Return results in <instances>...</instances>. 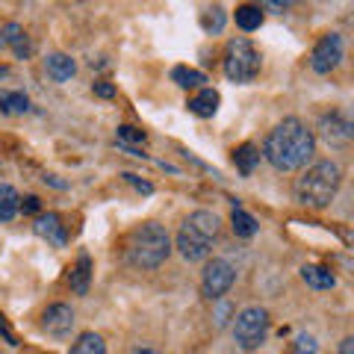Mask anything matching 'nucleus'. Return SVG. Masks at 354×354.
Segmentation results:
<instances>
[{"instance_id":"nucleus-7","label":"nucleus","mask_w":354,"mask_h":354,"mask_svg":"<svg viewBox=\"0 0 354 354\" xmlns=\"http://www.w3.org/2000/svg\"><path fill=\"white\" fill-rule=\"evenodd\" d=\"M234 281H236V269L227 260H209L204 266V274H201V290L207 298L216 301V298H221L230 286H234Z\"/></svg>"},{"instance_id":"nucleus-20","label":"nucleus","mask_w":354,"mask_h":354,"mask_svg":"<svg viewBox=\"0 0 354 354\" xmlns=\"http://www.w3.org/2000/svg\"><path fill=\"white\" fill-rule=\"evenodd\" d=\"M260 24H263V9L260 6H251V3L236 6V27L239 30L254 32V30H260Z\"/></svg>"},{"instance_id":"nucleus-3","label":"nucleus","mask_w":354,"mask_h":354,"mask_svg":"<svg viewBox=\"0 0 354 354\" xmlns=\"http://www.w3.org/2000/svg\"><path fill=\"white\" fill-rule=\"evenodd\" d=\"M171 254V236L169 230L157 221H145L127 236V260L136 269H157L169 260Z\"/></svg>"},{"instance_id":"nucleus-4","label":"nucleus","mask_w":354,"mask_h":354,"mask_svg":"<svg viewBox=\"0 0 354 354\" xmlns=\"http://www.w3.org/2000/svg\"><path fill=\"white\" fill-rule=\"evenodd\" d=\"M339 180H342V171H339L337 162L322 160V162L310 165V169L295 180V198H298V204L313 207V209H325L337 198Z\"/></svg>"},{"instance_id":"nucleus-14","label":"nucleus","mask_w":354,"mask_h":354,"mask_svg":"<svg viewBox=\"0 0 354 354\" xmlns=\"http://www.w3.org/2000/svg\"><path fill=\"white\" fill-rule=\"evenodd\" d=\"M301 281L310 286V290H334V286H337L334 272L325 269V266H304V269H301Z\"/></svg>"},{"instance_id":"nucleus-35","label":"nucleus","mask_w":354,"mask_h":354,"mask_svg":"<svg viewBox=\"0 0 354 354\" xmlns=\"http://www.w3.org/2000/svg\"><path fill=\"white\" fill-rule=\"evenodd\" d=\"M290 354H301V351H290Z\"/></svg>"},{"instance_id":"nucleus-22","label":"nucleus","mask_w":354,"mask_h":354,"mask_svg":"<svg viewBox=\"0 0 354 354\" xmlns=\"http://www.w3.org/2000/svg\"><path fill=\"white\" fill-rule=\"evenodd\" d=\"M171 80L180 86V88H198L207 83L204 71H195V68H186V65H177V68L171 71Z\"/></svg>"},{"instance_id":"nucleus-10","label":"nucleus","mask_w":354,"mask_h":354,"mask_svg":"<svg viewBox=\"0 0 354 354\" xmlns=\"http://www.w3.org/2000/svg\"><path fill=\"white\" fill-rule=\"evenodd\" d=\"M319 136H322L330 148L348 145V142H351V121L342 113L322 115V121H319Z\"/></svg>"},{"instance_id":"nucleus-8","label":"nucleus","mask_w":354,"mask_h":354,"mask_svg":"<svg viewBox=\"0 0 354 354\" xmlns=\"http://www.w3.org/2000/svg\"><path fill=\"white\" fill-rule=\"evenodd\" d=\"M339 59H342V36L328 32V36L316 41L313 53H310V68L316 74H330L339 65Z\"/></svg>"},{"instance_id":"nucleus-17","label":"nucleus","mask_w":354,"mask_h":354,"mask_svg":"<svg viewBox=\"0 0 354 354\" xmlns=\"http://www.w3.org/2000/svg\"><path fill=\"white\" fill-rule=\"evenodd\" d=\"M230 227H234V234L242 236V239H251L260 230L257 218H254L251 213H245V209H239V207H234V213H230Z\"/></svg>"},{"instance_id":"nucleus-25","label":"nucleus","mask_w":354,"mask_h":354,"mask_svg":"<svg viewBox=\"0 0 354 354\" xmlns=\"http://www.w3.org/2000/svg\"><path fill=\"white\" fill-rule=\"evenodd\" d=\"M201 27L207 32H221V27H225V9H221V6L207 9V12L201 15Z\"/></svg>"},{"instance_id":"nucleus-11","label":"nucleus","mask_w":354,"mask_h":354,"mask_svg":"<svg viewBox=\"0 0 354 354\" xmlns=\"http://www.w3.org/2000/svg\"><path fill=\"white\" fill-rule=\"evenodd\" d=\"M32 230H36V236L53 242L57 248H62L65 242H68V236H65V225H62V218L57 213H41L36 221H32Z\"/></svg>"},{"instance_id":"nucleus-16","label":"nucleus","mask_w":354,"mask_h":354,"mask_svg":"<svg viewBox=\"0 0 354 354\" xmlns=\"http://www.w3.org/2000/svg\"><path fill=\"white\" fill-rule=\"evenodd\" d=\"M88 278H92V257L88 254H80V260H77V266L71 269V290L77 295H86L88 292Z\"/></svg>"},{"instance_id":"nucleus-23","label":"nucleus","mask_w":354,"mask_h":354,"mask_svg":"<svg viewBox=\"0 0 354 354\" xmlns=\"http://www.w3.org/2000/svg\"><path fill=\"white\" fill-rule=\"evenodd\" d=\"M27 109H30V97L24 92L0 95V113H27Z\"/></svg>"},{"instance_id":"nucleus-19","label":"nucleus","mask_w":354,"mask_h":354,"mask_svg":"<svg viewBox=\"0 0 354 354\" xmlns=\"http://www.w3.org/2000/svg\"><path fill=\"white\" fill-rule=\"evenodd\" d=\"M68 354H106V342L101 334H95V330H86V334L77 337V342L71 346Z\"/></svg>"},{"instance_id":"nucleus-21","label":"nucleus","mask_w":354,"mask_h":354,"mask_svg":"<svg viewBox=\"0 0 354 354\" xmlns=\"http://www.w3.org/2000/svg\"><path fill=\"white\" fill-rule=\"evenodd\" d=\"M18 207H21V198L12 186H0V221H12L18 216Z\"/></svg>"},{"instance_id":"nucleus-18","label":"nucleus","mask_w":354,"mask_h":354,"mask_svg":"<svg viewBox=\"0 0 354 354\" xmlns=\"http://www.w3.org/2000/svg\"><path fill=\"white\" fill-rule=\"evenodd\" d=\"M257 162H260V148H254L251 142H245V145H239L234 151V165L239 169V174H251L254 169H257Z\"/></svg>"},{"instance_id":"nucleus-9","label":"nucleus","mask_w":354,"mask_h":354,"mask_svg":"<svg viewBox=\"0 0 354 354\" xmlns=\"http://www.w3.org/2000/svg\"><path fill=\"white\" fill-rule=\"evenodd\" d=\"M74 322H77V319H74V310L68 304H50L41 313V330H44V334H50V337H57V339L68 337Z\"/></svg>"},{"instance_id":"nucleus-30","label":"nucleus","mask_w":354,"mask_h":354,"mask_svg":"<svg viewBox=\"0 0 354 354\" xmlns=\"http://www.w3.org/2000/svg\"><path fill=\"white\" fill-rule=\"evenodd\" d=\"M92 92H95L97 97H113V95H115V88L109 86V83H95V86H92Z\"/></svg>"},{"instance_id":"nucleus-1","label":"nucleus","mask_w":354,"mask_h":354,"mask_svg":"<svg viewBox=\"0 0 354 354\" xmlns=\"http://www.w3.org/2000/svg\"><path fill=\"white\" fill-rule=\"evenodd\" d=\"M316 151V136L313 130H307L301 118H283L281 124H274L266 136L263 157L269 160L278 171H295L307 165V160Z\"/></svg>"},{"instance_id":"nucleus-12","label":"nucleus","mask_w":354,"mask_h":354,"mask_svg":"<svg viewBox=\"0 0 354 354\" xmlns=\"http://www.w3.org/2000/svg\"><path fill=\"white\" fill-rule=\"evenodd\" d=\"M0 48H12V53L18 59H27L32 53V44H30L27 32L21 24H6L3 30H0Z\"/></svg>"},{"instance_id":"nucleus-2","label":"nucleus","mask_w":354,"mask_h":354,"mask_svg":"<svg viewBox=\"0 0 354 354\" xmlns=\"http://www.w3.org/2000/svg\"><path fill=\"white\" fill-rule=\"evenodd\" d=\"M218 230H221V221L209 209H195L192 216H186L180 230H177V251H180V257L189 263L207 260L209 251H213V242L218 239Z\"/></svg>"},{"instance_id":"nucleus-5","label":"nucleus","mask_w":354,"mask_h":354,"mask_svg":"<svg viewBox=\"0 0 354 354\" xmlns=\"http://www.w3.org/2000/svg\"><path fill=\"white\" fill-rule=\"evenodd\" d=\"M260 50L254 48V41L239 36V39H230L227 48H225V74L230 83H251L254 77L260 74Z\"/></svg>"},{"instance_id":"nucleus-28","label":"nucleus","mask_w":354,"mask_h":354,"mask_svg":"<svg viewBox=\"0 0 354 354\" xmlns=\"http://www.w3.org/2000/svg\"><path fill=\"white\" fill-rule=\"evenodd\" d=\"M39 207H41V204H39V198H36V195H27L24 201H21L18 209H24V213H39Z\"/></svg>"},{"instance_id":"nucleus-24","label":"nucleus","mask_w":354,"mask_h":354,"mask_svg":"<svg viewBox=\"0 0 354 354\" xmlns=\"http://www.w3.org/2000/svg\"><path fill=\"white\" fill-rule=\"evenodd\" d=\"M145 139H148L145 130H139V127H130V124H121V127H118V145H121V148L142 145Z\"/></svg>"},{"instance_id":"nucleus-26","label":"nucleus","mask_w":354,"mask_h":354,"mask_svg":"<svg viewBox=\"0 0 354 354\" xmlns=\"http://www.w3.org/2000/svg\"><path fill=\"white\" fill-rule=\"evenodd\" d=\"M316 339L310 337V334H298L295 337V346H292V351H301V354H316Z\"/></svg>"},{"instance_id":"nucleus-32","label":"nucleus","mask_w":354,"mask_h":354,"mask_svg":"<svg viewBox=\"0 0 354 354\" xmlns=\"http://www.w3.org/2000/svg\"><path fill=\"white\" fill-rule=\"evenodd\" d=\"M227 304H221V310H218V325H225V316H227Z\"/></svg>"},{"instance_id":"nucleus-31","label":"nucleus","mask_w":354,"mask_h":354,"mask_svg":"<svg viewBox=\"0 0 354 354\" xmlns=\"http://www.w3.org/2000/svg\"><path fill=\"white\" fill-rule=\"evenodd\" d=\"M339 354H354V337H346L339 342Z\"/></svg>"},{"instance_id":"nucleus-33","label":"nucleus","mask_w":354,"mask_h":354,"mask_svg":"<svg viewBox=\"0 0 354 354\" xmlns=\"http://www.w3.org/2000/svg\"><path fill=\"white\" fill-rule=\"evenodd\" d=\"M136 354H153V351H151V348H139Z\"/></svg>"},{"instance_id":"nucleus-13","label":"nucleus","mask_w":354,"mask_h":354,"mask_svg":"<svg viewBox=\"0 0 354 354\" xmlns=\"http://www.w3.org/2000/svg\"><path fill=\"white\" fill-rule=\"evenodd\" d=\"M218 104H221V97H218L216 88H201L198 95L189 97L186 106H189V113L198 115V118H213L218 113Z\"/></svg>"},{"instance_id":"nucleus-29","label":"nucleus","mask_w":354,"mask_h":354,"mask_svg":"<svg viewBox=\"0 0 354 354\" xmlns=\"http://www.w3.org/2000/svg\"><path fill=\"white\" fill-rule=\"evenodd\" d=\"M0 337H3L9 346H18V339H15L12 330H9V325H6V319H3V316H0Z\"/></svg>"},{"instance_id":"nucleus-15","label":"nucleus","mask_w":354,"mask_h":354,"mask_svg":"<svg viewBox=\"0 0 354 354\" xmlns=\"http://www.w3.org/2000/svg\"><path fill=\"white\" fill-rule=\"evenodd\" d=\"M44 68H48V74L57 83H65V80H71L74 77L77 65H74V59L68 57V53H50V57L44 59Z\"/></svg>"},{"instance_id":"nucleus-6","label":"nucleus","mask_w":354,"mask_h":354,"mask_svg":"<svg viewBox=\"0 0 354 354\" xmlns=\"http://www.w3.org/2000/svg\"><path fill=\"white\" fill-rule=\"evenodd\" d=\"M269 334V313L263 307H245L242 313L234 319V339L239 348L254 351L266 342Z\"/></svg>"},{"instance_id":"nucleus-27","label":"nucleus","mask_w":354,"mask_h":354,"mask_svg":"<svg viewBox=\"0 0 354 354\" xmlns=\"http://www.w3.org/2000/svg\"><path fill=\"white\" fill-rule=\"evenodd\" d=\"M124 180H127V183H133V186H136V189H139V192H145V195H151V192H153V186H151V183H145V180H139V177H136V174H130V171L124 174Z\"/></svg>"},{"instance_id":"nucleus-34","label":"nucleus","mask_w":354,"mask_h":354,"mask_svg":"<svg viewBox=\"0 0 354 354\" xmlns=\"http://www.w3.org/2000/svg\"><path fill=\"white\" fill-rule=\"evenodd\" d=\"M3 77H6V68H3V65H0V80H3Z\"/></svg>"}]
</instances>
